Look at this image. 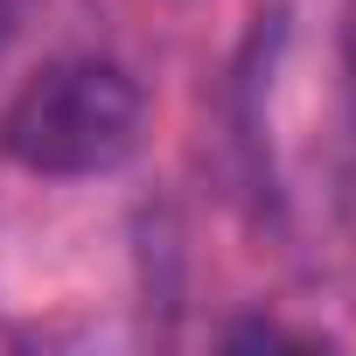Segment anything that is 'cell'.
<instances>
[{
	"label": "cell",
	"mask_w": 356,
	"mask_h": 356,
	"mask_svg": "<svg viewBox=\"0 0 356 356\" xmlns=\"http://www.w3.org/2000/svg\"><path fill=\"white\" fill-rule=\"evenodd\" d=\"M140 133H147V98L105 56H63L35 70L0 112V154L49 182L126 168L140 154Z\"/></svg>",
	"instance_id": "6da1fadb"
}]
</instances>
